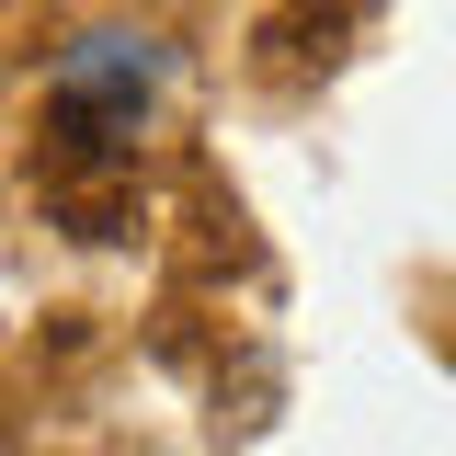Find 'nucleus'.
I'll use <instances>...</instances> for the list:
<instances>
[{"label": "nucleus", "mask_w": 456, "mask_h": 456, "mask_svg": "<svg viewBox=\"0 0 456 456\" xmlns=\"http://www.w3.org/2000/svg\"><path fill=\"white\" fill-rule=\"evenodd\" d=\"M183 57H171L160 23H92L46 57V126H57V160H126L149 137V114L171 103Z\"/></svg>", "instance_id": "obj_1"}]
</instances>
